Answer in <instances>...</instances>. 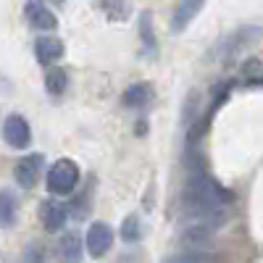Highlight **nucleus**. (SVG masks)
Masks as SVG:
<instances>
[{
	"label": "nucleus",
	"mask_w": 263,
	"mask_h": 263,
	"mask_svg": "<svg viewBox=\"0 0 263 263\" xmlns=\"http://www.w3.org/2000/svg\"><path fill=\"white\" fill-rule=\"evenodd\" d=\"M79 184V166L71 158H61L48 171V192L50 195H71Z\"/></svg>",
	"instance_id": "nucleus-1"
},
{
	"label": "nucleus",
	"mask_w": 263,
	"mask_h": 263,
	"mask_svg": "<svg viewBox=\"0 0 263 263\" xmlns=\"http://www.w3.org/2000/svg\"><path fill=\"white\" fill-rule=\"evenodd\" d=\"M84 245H87V253H90L92 258H103L114 245V229L108 224H103V221H95L90 229H87Z\"/></svg>",
	"instance_id": "nucleus-2"
},
{
	"label": "nucleus",
	"mask_w": 263,
	"mask_h": 263,
	"mask_svg": "<svg viewBox=\"0 0 263 263\" xmlns=\"http://www.w3.org/2000/svg\"><path fill=\"white\" fill-rule=\"evenodd\" d=\"M42 163H45V158L40 156V153H32V156H24L16 166H13V179L18 187L24 190H32L40 179V171H42Z\"/></svg>",
	"instance_id": "nucleus-3"
},
{
	"label": "nucleus",
	"mask_w": 263,
	"mask_h": 263,
	"mask_svg": "<svg viewBox=\"0 0 263 263\" xmlns=\"http://www.w3.org/2000/svg\"><path fill=\"white\" fill-rule=\"evenodd\" d=\"M3 137L11 147H29L32 142V129L27 124L24 116H18V114H11L6 121H3Z\"/></svg>",
	"instance_id": "nucleus-4"
},
{
	"label": "nucleus",
	"mask_w": 263,
	"mask_h": 263,
	"mask_svg": "<svg viewBox=\"0 0 263 263\" xmlns=\"http://www.w3.org/2000/svg\"><path fill=\"white\" fill-rule=\"evenodd\" d=\"M24 18L29 21L32 29H40V32H53L58 27L55 13L42 3V0H29V3L24 6Z\"/></svg>",
	"instance_id": "nucleus-5"
},
{
	"label": "nucleus",
	"mask_w": 263,
	"mask_h": 263,
	"mask_svg": "<svg viewBox=\"0 0 263 263\" xmlns=\"http://www.w3.org/2000/svg\"><path fill=\"white\" fill-rule=\"evenodd\" d=\"M205 3L208 0H177V8H174V16H171V29L174 32H184L197 18V13L203 11Z\"/></svg>",
	"instance_id": "nucleus-6"
},
{
	"label": "nucleus",
	"mask_w": 263,
	"mask_h": 263,
	"mask_svg": "<svg viewBox=\"0 0 263 263\" xmlns=\"http://www.w3.org/2000/svg\"><path fill=\"white\" fill-rule=\"evenodd\" d=\"M40 216H42V224H45V229L50 232V234H55V232H61L63 229V224H66V208L61 205V203H55V200H45L42 203V208H40Z\"/></svg>",
	"instance_id": "nucleus-7"
},
{
	"label": "nucleus",
	"mask_w": 263,
	"mask_h": 263,
	"mask_svg": "<svg viewBox=\"0 0 263 263\" xmlns=\"http://www.w3.org/2000/svg\"><path fill=\"white\" fill-rule=\"evenodd\" d=\"M82 237L77 232H69V234H63L61 237V242H58V258L61 263H82Z\"/></svg>",
	"instance_id": "nucleus-8"
},
{
	"label": "nucleus",
	"mask_w": 263,
	"mask_h": 263,
	"mask_svg": "<svg viewBox=\"0 0 263 263\" xmlns=\"http://www.w3.org/2000/svg\"><path fill=\"white\" fill-rule=\"evenodd\" d=\"M34 55H37L40 63L50 66V63H55L63 55V42L58 37H40L34 42Z\"/></svg>",
	"instance_id": "nucleus-9"
},
{
	"label": "nucleus",
	"mask_w": 263,
	"mask_h": 263,
	"mask_svg": "<svg viewBox=\"0 0 263 263\" xmlns=\"http://www.w3.org/2000/svg\"><path fill=\"white\" fill-rule=\"evenodd\" d=\"M98 8L111 18V21H126L129 18V0H98Z\"/></svg>",
	"instance_id": "nucleus-10"
},
{
	"label": "nucleus",
	"mask_w": 263,
	"mask_h": 263,
	"mask_svg": "<svg viewBox=\"0 0 263 263\" xmlns=\"http://www.w3.org/2000/svg\"><path fill=\"white\" fill-rule=\"evenodd\" d=\"M150 84H132L129 90H124V105H129V108H142V105H147L150 103Z\"/></svg>",
	"instance_id": "nucleus-11"
},
{
	"label": "nucleus",
	"mask_w": 263,
	"mask_h": 263,
	"mask_svg": "<svg viewBox=\"0 0 263 263\" xmlns=\"http://www.w3.org/2000/svg\"><path fill=\"white\" fill-rule=\"evenodd\" d=\"M140 37H142V45L147 55H156L158 45H156V34H153V13H142L140 16Z\"/></svg>",
	"instance_id": "nucleus-12"
},
{
	"label": "nucleus",
	"mask_w": 263,
	"mask_h": 263,
	"mask_svg": "<svg viewBox=\"0 0 263 263\" xmlns=\"http://www.w3.org/2000/svg\"><path fill=\"white\" fill-rule=\"evenodd\" d=\"M66 84H69V77H66L63 69H48V74H45V90L50 95H63Z\"/></svg>",
	"instance_id": "nucleus-13"
},
{
	"label": "nucleus",
	"mask_w": 263,
	"mask_h": 263,
	"mask_svg": "<svg viewBox=\"0 0 263 263\" xmlns=\"http://www.w3.org/2000/svg\"><path fill=\"white\" fill-rule=\"evenodd\" d=\"M218 258L211 255V253H197V250H187V253H179V255H171L166 263H216Z\"/></svg>",
	"instance_id": "nucleus-14"
},
{
	"label": "nucleus",
	"mask_w": 263,
	"mask_h": 263,
	"mask_svg": "<svg viewBox=\"0 0 263 263\" xmlns=\"http://www.w3.org/2000/svg\"><path fill=\"white\" fill-rule=\"evenodd\" d=\"M0 208H3V227H11L13 224V208H16V203H13V195L8 190L0 192Z\"/></svg>",
	"instance_id": "nucleus-15"
},
{
	"label": "nucleus",
	"mask_w": 263,
	"mask_h": 263,
	"mask_svg": "<svg viewBox=\"0 0 263 263\" xmlns=\"http://www.w3.org/2000/svg\"><path fill=\"white\" fill-rule=\"evenodd\" d=\"M121 237L126 239V242H137L140 239V218L137 216H129L121 224Z\"/></svg>",
	"instance_id": "nucleus-16"
},
{
	"label": "nucleus",
	"mask_w": 263,
	"mask_h": 263,
	"mask_svg": "<svg viewBox=\"0 0 263 263\" xmlns=\"http://www.w3.org/2000/svg\"><path fill=\"white\" fill-rule=\"evenodd\" d=\"M21 263H42V248L37 242H29L27 250H24V258H21Z\"/></svg>",
	"instance_id": "nucleus-17"
}]
</instances>
